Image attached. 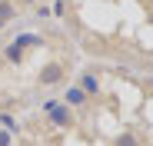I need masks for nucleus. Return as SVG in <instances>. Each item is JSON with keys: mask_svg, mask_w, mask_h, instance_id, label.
Returning <instances> with one entry per match:
<instances>
[{"mask_svg": "<svg viewBox=\"0 0 153 146\" xmlns=\"http://www.w3.org/2000/svg\"><path fill=\"white\" fill-rule=\"evenodd\" d=\"M63 73H67L63 63H47V66H40V73H37V83H40V86H57V83L63 80Z\"/></svg>", "mask_w": 153, "mask_h": 146, "instance_id": "1", "label": "nucleus"}, {"mask_svg": "<svg viewBox=\"0 0 153 146\" xmlns=\"http://www.w3.org/2000/svg\"><path fill=\"white\" fill-rule=\"evenodd\" d=\"M47 113H50V123L53 126H73V113H70V106L67 103H53V106H47Z\"/></svg>", "mask_w": 153, "mask_h": 146, "instance_id": "2", "label": "nucleus"}, {"mask_svg": "<svg viewBox=\"0 0 153 146\" xmlns=\"http://www.w3.org/2000/svg\"><path fill=\"white\" fill-rule=\"evenodd\" d=\"M63 103H70V106H83V103H87V93H83L80 86H70V90H67V100H63Z\"/></svg>", "mask_w": 153, "mask_h": 146, "instance_id": "3", "label": "nucleus"}, {"mask_svg": "<svg viewBox=\"0 0 153 146\" xmlns=\"http://www.w3.org/2000/svg\"><path fill=\"white\" fill-rule=\"evenodd\" d=\"M80 90L90 96V93H100V83H97V77L93 73H83V80H80Z\"/></svg>", "mask_w": 153, "mask_h": 146, "instance_id": "4", "label": "nucleus"}, {"mask_svg": "<svg viewBox=\"0 0 153 146\" xmlns=\"http://www.w3.org/2000/svg\"><path fill=\"white\" fill-rule=\"evenodd\" d=\"M7 60H13V63H20V60H23V50H20L17 43H13V46H7Z\"/></svg>", "mask_w": 153, "mask_h": 146, "instance_id": "5", "label": "nucleus"}, {"mask_svg": "<svg viewBox=\"0 0 153 146\" xmlns=\"http://www.w3.org/2000/svg\"><path fill=\"white\" fill-rule=\"evenodd\" d=\"M10 17H13V7H10V4H0V27H4Z\"/></svg>", "mask_w": 153, "mask_h": 146, "instance_id": "6", "label": "nucleus"}, {"mask_svg": "<svg viewBox=\"0 0 153 146\" xmlns=\"http://www.w3.org/2000/svg\"><path fill=\"white\" fill-rule=\"evenodd\" d=\"M117 146H137V136L133 133H123V136H117Z\"/></svg>", "mask_w": 153, "mask_h": 146, "instance_id": "7", "label": "nucleus"}, {"mask_svg": "<svg viewBox=\"0 0 153 146\" xmlns=\"http://www.w3.org/2000/svg\"><path fill=\"white\" fill-rule=\"evenodd\" d=\"M0 123H4L7 130H17V123H13V116H10V113H4V116H0Z\"/></svg>", "mask_w": 153, "mask_h": 146, "instance_id": "8", "label": "nucleus"}, {"mask_svg": "<svg viewBox=\"0 0 153 146\" xmlns=\"http://www.w3.org/2000/svg\"><path fill=\"white\" fill-rule=\"evenodd\" d=\"M7 143H10V136H7V133H0V146H7Z\"/></svg>", "mask_w": 153, "mask_h": 146, "instance_id": "9", "label": "nucleus"}, {"mask_svg": "<svg viewBox=\"0 0 153 146\" xmlns=\"http://www.w3.org/2000/svg\"><path fill=\"white\" fill-rule=\"evenodd\" d=\"M146 90H153V77H150V80H146Z\"/></svg>", "mask_w": 153, "mask_h": 146, "instance_id": "10", "label": "nucleus"}]
</instances>
